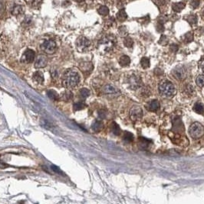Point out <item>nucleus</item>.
Returning a JSON list of instances; mask_svg holds the SVG:
<instances>
[{"instance_id": "obj_1", "label": "nucleus", "mask_w": 204, "mask_h": 204, "mask_svg": "<svg viewBox=\"0 0 204 204\" xmlns=\"http://www.w3.org/2000/svg\"><path fill=\"white\" fill-rule=\"evenodd\" d=\"M80 76L75 70H68L65 73L62 78V85L67 89L75 88L79 83Z\"/></svg>"}, {"instance_id": "obj_2", "label": "nucleus", "mask_w": 204, "mask_h": 204, "mask_svg": "<svg viewBox=\"0 0 204 204\" xmlns=\"http://www.w3.org/2000/svg\"><path fill=\"white\" fill-rule=\"evenodd\" d=\"M159 92L163 96L171 97L174 96L176 93L174 85L169 80H164L159 84Z\"/></svg>"}, {"instance_id": "obj_3", "label": "nucleus", "mask_w": 204, "mask_h": 204, "mask_svg": "<svg viewBox=\"0 0 204 204\" xmlns=\"http://www.w3.org/2000/svg\"><path fill=\"white\" fill-rule=\"evenodd\" d=\"M189 132H190V136L192 137L193 139H199L203 135L204 127L200 123L195 122L190 127Z\"/></svg>"}, {"instance_id": "obj_4", "label": "nucleus", "mask_w": 204, "mask_h": 204, "mask_svg": "<svg viewBox=\"0 0 204 204\" xmlns=\"http://www.w3.org/2000/svg\"><path fill=\"white\" fill-rule=\"evenodd\" d=\"M114 42H115L114 38L111 36H107L100 41L98 45H99L100 49H102L104 51L108 52L113 48Z\"/></svg>"}, {"instance_id": "obj_5", "label": "nucleus", "mask_w": 204, "mask_h": 204, "mask_svg": "<svg viewBox=\"0 0 204 204\" xmlns=\"http://www.w3.org/2000/svg\"><path fill=\"white\" fill-rule=\"evenodd\" d=\"M41 49L46 54H52L56 49V44L52 40H46L41 45Z\"/></svg>"}, {"instance_id": "obj_6", "label": "nucleus", "mask_w": 204, "mask_h": 204, "mask_svg": "<svg viewBox=\"0 0 204 204\" xmlns=\"http://www.w3.org/2000/svg\"><path fill=\"white\" fill-rule=\"evenodd\" d=\"M76 46L79 51L84 52L91 46V42L84 37H80L76 42Z\"/></svg>"}, {"instance_id": "obj_7", "label": "nucleus", "mask_w": 204, "mask_h": 204, "mask_svg": "<svg viewBox=\"0 0 204 204\" xmlns=\"http://www.w3.org/2000/svg\"><path fill=\"white\" fill-rule=\"evenodd\" d=\"M140 79L137 75L132 74L131 76H128L127 78V83L128 86L132 90H135V89L139 88L140 86Z\"/></svg>"}, {"instance_id": "obj_8", "label": "nucleus", "mask_w": 204, "mask_h": 204, "mask_svg": "<svg viewBox=\"0 0 204 204\" xmlns=\"http://www.w3.org/2000/svg\"><path fill=\"white\" fill-rule=\"evenodd\" d=\"M35 54L32 50L28 49L25 51L22 57L21 58V61L24 64H30L35 60Z\"/></svg>"}, {"instance_id": "obj_9", "label": "nucleus", "mask_w": 204, "mask_h": 204, "mask_svg": "<svg viewBox=\"0 0 204 204\" xmlns=\"http://www.w3.org/2000/svg\"><path fill=\"white\" fill-rule=\"evenodd\" d=\"M130 116H131V119L134 120V121L139 119L143 116V110L140 106H135L131 109Z\"/></svg>"}, {"instance_id": "obj_10", "label": "nucleus", "mask_w": 204, "mask_h": 204, "mask_svg": "<svg viewBox=\"0 0 204 204\" xmlns=\"http://www.w3.org/2000/svg\"><path fill=\"white\" fill-rule=\"evenodd\" d=\"M48 58L46 56L40 54L37 57L36 61L35 63V67L36 68H43L47 66Z\"/></svg>"}, {"instance_id": "obj_11", "label": "nucleus", "mask_w": 204, "mask_h": 204, "mask_svg": "<svg viewBox=\"0 0 204 204\" xmlns=\"http://www.w3.org/2000/svg\"><path fill=\"white\" fill-rule=\"evenodd\" d=\"M173 74L174 77H176L177 80H183V78L186 76V72H185L184 68L182 67H177L173 70Z\"/></svg>"}, {"instance_id": "obj_12", "label": "nucleus", "mask_w": 204, "mask_h": 204, "mask_svg": "<svg viewBox=\"0 0 204 204\" xmlns=\"http://www.w3.org/2000/svg\"><path fill=\"white\" fill-rule=\"evenodd\" d=\"M146 108L147 110L150 111V112H155L160 108V103L157 99H153L147 103Z\"/></svg>"}, {"instance_id": "obj_13", "label": "nucleus", "mask_w": 204, "mask_h": 204, "mask_svg": "<svg viewBox=\"0 0 204 204\" xmlns=\"http://www.w3.org/2000/svg\"><path fill=\"white\" fill-rule=\"evenodd\" d=\"M79 68L84 73H90L93 70V65L91 63H81L79 66Z\"/></svg>"}, {"instance_id": "obj_14", "label": "nucleus", "mask_w": 204, "mask_h": 204, "mask_svg": "<svg viewBox=\"0 0 204 204\" xmlns=\"http://www.w3.org/2000/svg\"><path fill=\"white\" fill-rule=\"evenodd\" d=\"M130 63H131V59L127 55L121 56L119 59V64L122 67H127V66L129 65Z\"/></svg>"}, {"instance_id": "obj_15", "label": "nucleus", "mask_w": 204, "mask_h": 204, "mask_svg": "<svg viewBox=\"0 0 204 204\" xmlns=\"http://www.w3.org/2000/svg\"><path fill=\"white\" fill-rule=\"evenodd\" d=\"M103 91L105 93L107 94H114L118 92V90L115 88L114 87L111 86V85H106L103 88Z\"/></svg>"}, {"instance_id": "obj_16", "label": "nucleus", "mask_w": 204, "mask_h": 204, "mask_svg": "<svg viewBox=\"0 0 204 204\" xmlns=\"http://www.w3.org/2000/svg\"><path fill=\"white\" fill-rule=\"evenodd\" d=\"M33 80H34V81L37 82V83H43V81H44L43 73H42V72H40V71H37V72H35L33 75Z\"/></svg>"}, {"instance_id": "obj_17", "label": "nucleus", "mask_w": 204, "mask_h": 204, "mask_svg": "<svg viewBox=\"0 0 204 204\" xmlns=\"http://www.w3.org/2000/svg\"><path fill=\"white\" fill-rule=\"evenodd\" d=\"M104 127L103 122L101 121H95L91 125V128H92L93 131H100L101 130H102Z\"/></svg>"}, {"instance_id": "obj_18", "label": "nucleus", "mask_w": 204, "mask_h": 204, "mask_svg": "<svg viewBox=\"0 0 204 204\" xmlns=\"http://www.w3.org/2000/svg\"><path fill=\"white\" fill-rule=\"evenodd\" d=\"M23 11H24V9H23V7L22 5H15L12 10V15H14V16H20V15L22 14Z\"/></svg>"}, {"instance_id": "obj_19", "label": "nucleus", "mask_w": 204, "mask_h": 204, "mask_svg": "<svg viewBox=\"0 0 204 204\" xmlns=\"http://www.w3.org/2000/svg\"><path fill=\"white\" fill-rule=\"evenodd\" d=\"M47 95L52 100H58V99H59V95L58 94V93L53 90H48Z\"/></svg>"}, {"instance_id": "obj_20", "label": "nucleus", "mask_w": 204, "mask_h": 204, "mask_svg": "<svg viewBox=\"0 0 204 204\" xmlns=\"http://www.w3.org/2000/svg\"><path fill=\"white\" fill-rule=\"evenodd\" d=\"M194 110L198 114H203L204 113V106L200 102H197L194 106Z\"/></svg>"}, {"instance_id": "obj_21", "label": "nucleus", "mask_w": 204, "mask_h": 204, "mask_svg": "<svg viewBox=\"0 0 204 204\" xmlns=\"http://www.w3.org/2000/svg\"><path fill=\"white\" fill-rule=\"evenodd\" d=\"M111 131L115 135H119L120 134V132H121L120 127H119V125L116 122L111 123Z\"/></svg>"}, {"instance_id": "obj_22", "label": "nucleus", "mask_w": 204, "mask_h": 204, "mask_svg": "<svg viewBox=\"0 0 204 204\" xmlns=\"http://www.w3.org/2000/svg\"><path fill=\"white\" fill-rule=\"evenodd\" d=\"M123 139H124V142H131L134 140V135L131 133L128 132V131H125L124 134V137H123Z\"/></svg>"}, {"instance_id": "obj_23", "label": "nucleus", "mask_w": 204, "mask_h": 204, "mask_svg": "<svg viewBox=\"0 0 204 204\" xmlns=\"http://www.w3.org/2000/svg\"><path fill=\"white\" fill-rule=\"evenodd\" d=\"M140 65L144 69L148 68L150 67V59L147 57H143L140 61Z\"/></svg>"}, {"instance_id": "obj_24", "label": "nucleus", "mask_w": 204, "mask_h": 204, "mask_svg": "<svg viewBox=\"0 0 204 204\" xmlns=\"http://www.w3.org/2000/svg\"><path fill=\"white\" fill-rule=\"evenodd\" d=\"M98 12L100 15L105 16H107V15H108V13H109V9H108V8L107 7V6L102 5V6H101V7L98 9Z\"/></svg>"}, {"instance_id": "obj_25", "label": "nucleus", "mask_w": 204, "mask_h": 204, "mask_svg": "<svg viewBox=\"0 0 204 204\" xmlns=\"http://www.w3.org/2000/svg\"><path fill=\"white\" fill-rule=\"evenodd\" d=\"M25 1L30 6L35 7V6H38L42 2V0H25Z\"/></svg>"}, {"instance_id": "obj_26", "label": "nucleus", "mask_w": 204, "mask_h": 204, "mask_svg": "<svg viewBox=\"0 0 204 204\" xmlns=\"http://www.w3.org/2000/svg\"><path fill=\"white\" fill-rule=\"evenodd\" d=\"M148 145H149V141L146 140V139H143V138H141V139H140V141H139V146L140 147V148H146L148 147Z\"/></svg>"}, {"instance_id": "obj_27", "label": "nucleus", "mask_w": 204, "mask_h": 204, "mask_svg": "<svg viewBox=\"0 0 204 204\" xmlns=\"http://www.w3.org/2000/svg\"><path fill=\"white\" fill-rule=\"evenodd\" d=\"M117 18L120 22H124L127 19V15H126L125 12L124 10L120 11L118 12V14L117 15Z\"/></svg>"}, {"instance_id": "obj_28", "label": "nucleus", "mask_w": 204, "mask_h": 204, "mask_svg": "<svg viewBox=\"0 0 204 204\" xmlns=\"http://www.w3.org/2000/svg\"><path fill=\"white\" fill-rule=\"evenodd\" d=\"M72 93L70 91H66L63 93L62 96V99L65 101H69L72 99Z\"/></svg>"}, {"instance_id": "obj_29", "label": "nucleus", "mask_w": 204, "mask_h": 204, "mask_svg": "<svg viewBox=\"0 0 204 204\" xmlns=\"http://www.w3.org/2000/svg\"><path fill=\"white\" fill-rule=\"evenodd\" d=\"M74 110L75 111H78L81 110V109H84L86 107V105L83 102H77L74 105Z\"/></svg>"}, {"instance_id": "obj_30", "label": "nucleus", "mask_w": 204, "mask_h": 204, "mask_svg": "<svg viewBox=\"0 0 204 204\" xmlns=\"http://www.w3.org/2000/svg\"><path fill=\"white\" fill-rule=\"evenodd\" d=\"M184 8V4L180 2V3H176L173 5V9L175 12H180Z\"/></svg>"}, {"instance_id": "obj_31", "label": "nucleus", "mask_w": 204, "mask_h": 204, "mask_svg": "<svg viewBox=\"0 0 204 204\" xmlns=\"http://www.w3.org/2000/svg\"><path fill=\"white\" fill-rule=\"evenodd\" d=\"M196 83H197V86L202 87L204 86V75H200L197 78L196 80Z\"/></svg>"}, {"instance_id": "obj_32", "label": "nucleus", "mask_w": 204, "mask_h": 204, "mask_svg": "<svg viewBox=\"0 0 204 204\" xmlns=\"http://www.w3.org/2000/svg\"><path fill=\"white\" fill-rule=\"evenodd\" d=\"M90 95V91L87 89L83 88L80 90V96L82 98H87Z\"/></svg>"}, {"instance_id": "obj_33", "label": "nucleus", "mask_w": 204, "mask_h": 204, "mask_svg": "<svg viewBox=\"0 0 204 204\" xmlns=\"http://www.w3.org/2000/svg\"><path fill=\"white\" fill-rule=\"evenodd\" d=\"M124 45L127 47H131L133 46V45H134V42H133L132 38H129V37H127V38H126L125 39H124Z\"/></svg>"}, {"instance_id": "obj_34", "label": "nucleus", "mask_w": 204, "mask_h": 204, "mask_svg": "<svg viewBox=\"0 0 204 204\" xmlns=\"http://www.w3.org/2000/svg\"><path fill=\"white\" fill-rule=\"evenodd\" d=\"M185 42L189 43V42H192L193 39H194V36H193V34L191 32H188L187 35H185Z\"/></svg>"}, {"instance_id": "obj_35", "label": "nucleus", "mask_w": 204, "mask_h": 204, "mask_svg": "<svg viewBox=\"0 0 204 204\" xmlns=\"http://www.w3.org/2000/svg\"><path fill=\"white\" fill-rule=\"evenodd\" d=\"M187 20H188L189 22L190 23V24H196V23L197 22V19L196 16H189V18L187 19Z\"/></svg>"}, {"instance_id": "obj_36", "label": "nucleus", "mask_w": 204, "mask_h": 204, "mask_svg": "<svg viewBox=\"0 0 204 204\" xmlns=\"http://www.w3.org/2000/svg\"><path fill=\"white\" fill-rule=\"evenodd\" d=\"M51 75H52V77L53 79H56V78L58 76V70L55 69H52L51 70Z\"/></svg>"}, {"instance_id": "obj_37", "label": "nucleus", "mask_w": 204, "mask_h": 204, "mask_svg": "<svg viewBox=\"0 0 204 204\" xmlns=\"http://www.w3.org/2000/svg\"><path fill=\"white\" fill-rule=\"evenodd\" d=\"M51 168H52V169L53 170V171H55V173H58V174H63V172L59 169V168H58V167L55 166V165H52V166H51Z\"/></svg>"}, {"instance_id": "obj_38", "label": "nucleus", "mask_w": 204, "mask_h": 204, "mask_svg": "<svg viewBox=\"0 0 204 204\" xmlns=\"http://www.w3.org/2000/svg\"><path fill=\"white\" fill-rule=\"evenodd\" d=\"M168 40L167 37L166 36H163L162 38H161V41H160V44H162V45H165L166 43H167Z\"/></svg>"}, {"instance_id": "obj_39", "label": "nucleus", "mask_w": 204, "mask_h": 204, "mask_svg": "<svg viewBox=\"0 0 204 204\" xmlns=\"http://www.w3.org/2000/svg\"><path fill=\"white\" fill-rule=\"evenodd\" d=\"M106 113H107L106 111L103 110V109H102V110H101L99 113H98V115H99L100 117L102 118V119H104V118H105V116H106Z\"/></svg>"}, {"instance_id": "obj_40", "label": "nucleus", "mask_w": 204, "mask_h": 204, "mask_svg": "<svg viewBox=\"0 0 204 204\" xmlns=\"http://www.w3.org/2000/svg\"><path fill=\"white\" fill-rule=\"evenodd\" d=\"M9 167V164H5V163L4 162H2V161H0V168L1 169H4V168H6Z\"/></svg>"}, {"instance_id": "obj_41", "label": "nucleus", "mask_w": 204, "mask_h": 204, "mask_svg": "<svg viewBox=\"0 0 204 204\" xmlns=\"http://www.w3.org/2000/svg\"><path fill=\"white\" fill-rule=\"evenodd\" d=\"M3 11H4L3 4H2V2H0V15L2 14V13H3Z\"/></svg>"}, {"instance_id": "obj_42", "label": "nucleus", "mask_w": 204, "mask_h": 204, "mask_svg": "<svg viewBox=\"0 0 204 204\" xmlns=\"http://www.w3.org/2000/svg\"><path fill=\"white\" fill-rule=\"evenodd\" d=\"M200 68L204 72V60L200 63Z\"/></svg>"}, {"instance_id": "obj_43", "label": "nucleus", "mask_w": 204, "mask_h": 204, "mask_svg": "<svg viewBox=\"0 0 204 204\" xmlns=\"http://www.w3.org/2000/svg\"><path fill=\"white\" fill-rule=\"evenodd\" d=\"M75 1H76L77 2H83L84 0H75Z\"/></svg>"}, {"instance_id": "obj_44", "label": "nucleus", "mask_w": 204, "mask_h": 204, "mask_svg": "<svg viewBox=\"0 0 204 204\" xmlns=\"http://www.w3.org/2000/svg\"></svg>"}]
</instances>
